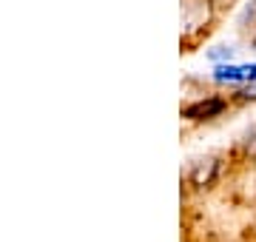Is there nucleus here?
<instances>
[{
	"instance_id": "nucleus-9",
	"label": "nucleus",
	"mask_w": 256,
	"mask_h": 242,
	"mask_svg": "<svg viewBox=\"0 0 256 242\" xmlns=\"http://www.w3.org/2000/svg\"><path fill=\"white\" fill-rule=\"evenodd\" d=\"M242 80H256V63L254 66H242Z\"/></svg>"
},
{
	"instance_id": "nucleus-6",
	"label": "nucleus",
	"mask_w": 256,
	"mask_h": 242,
	"mask_svg": "<svg viewBox=\"0 0 256 242\" xmlns=\"http://www.w3.org/2000/svg\"><path fill=\"white\" fill-rule=\"evenodd\" d=\"M256 100V80H248L242 92H236V102H254Z\"/></svg>"
},
{
	"instance_id": "nucleus-10",
	"label": "nucleus",
	"mask_w": 256,
	"mask_h": 242,
	"mask_svg": "<svg viewBox=\"0 0 256 242\" xmlns=\"http://www.w3.org/2000/svg\"><path fill=\"white\" fill-rule=\"evenodd\" d=\"M250 46H254V48H256V34H254V38H250Z\"/></svg>"
},
{
	"instance_id": "nucleus-7",
	"label": "nucleus",
	"mask_w": 256,
	"mask_h": 242,
	"mask_svg": "<svg viewBox=\"0 0 256 242\" xmlns=\"http://www.w3.org/2000/svg\"><path fill=\"white\" fill-rule=\"evenodd\" d=\"M208 57L214 60V63H222V60H230V57H234V48L220 46V48H214V52H208Z\"/></svg>"
},
{
	"instance_id": "nucleus-3",
	"label": "nucleus",
	"mask_w": 256,
	"mask_h": 242,
	"mask_svg": "<svg viewBox=\"0 0 256 242\" xmlns=\"http://www.w3.org/2000/svg\"><path fill=\"white\" fill-rule=\"evenodd\" d=\"M220 157H202L196 160L191 166V171H188V182H191L194 188H210L214 182H216V177H220Z\"/></svg>"
},
{
	"instance_id": "nucleus-5",
	"label": "nucleus",
	"mask_w": 256,
	"mask_h": 242,
	"mask_svg": "<svg viewBox=\"0 0 256 242\" xmlns=\"http://www.w3.org/2000/svg\"><path fill=\"white\" fill-rule=\"evenodd\" d=\"M239 154L248 160V162H256V126L242 134V140H239Z\"/></svg>"
},
{
	"instance_id": "nucleus-4",
	"label": "nucleus",
	"mask_w": 256,
	"mask_h": 242,
	"mask_svg": "<svg viewBox=\"0 0 256 242\" xmlns=\"http://www.w3.org/2000/svg\"><path fill=\"white\" fill-rule=\"evenodd\" d=\"M214 80H220V83H239V80H242V66L216 63V68H214Z\"/></svg>"
},
{
	"instance_id": "nucleus-2",
	"label": "nucleus",
	"mask_w": 256,
	"mask_h": 242,
	"mask_svg": "<svg viewBox=\"0 0 256 242\" xmlns=\"http://www.w3.org/2000/svg\"><path fill=\"white\" fill-rule=\"evenodd\" d=\"M225 108H228V100H225V97H202V100L185 106L182 117L185 120H191V122H202V120H214V117H220Z\"/></svg>"
},
{
	"instance_id": "nucleus-1",
	"label": "nucleus",
	"mask_w": 256,
	"mask_h": 242,
	"mask_svg": "<svg viewBox=\"0 0 256 242\" xmlns=\"http://www.w3.org/2000/svg\"><path fill=\"white\" fill-rule=\"evenodd\" d=\"M216 18V0H182V46L191 52L208 38L210 23Z\"/></svg>"
},
{
	"instance_id": "nucleus-8",
	"label": "nucleus",
	"mask_w": 256,
	"mask_h": 242,
	"mask_svg": "<svg viewBox=\"0 0 256 242\" xmlns=\"http://www.w3.org/2000/svg\"><path fill=\"white\" fill-rule=\"evenodd\" d=\"M256 26V0L250 3V6H245V12H242V18H239V26Z\"/></svg>"
}]
</instances>
